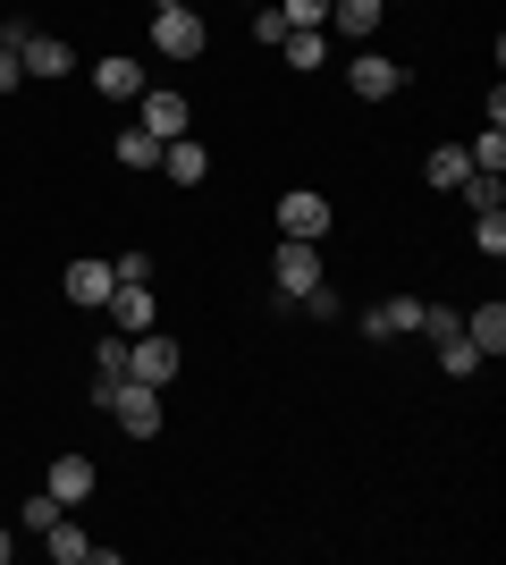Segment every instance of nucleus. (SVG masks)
<instances>
[{"label":"nucleus","instance_id":"nucleus-25","mask_svg":"<svg viewBox=\"0 0 506 565\" xmlns=\"http://www.w3.org/2000/svg\"><path fill=\"white\" fill-rule=\"evenodd\" d=\"M464 161H473V169H489V178H498V169H506V136H498V127H482V136L464 143Z\"/></svg>","mask_w":506,"mask_h":565},{"label":"nucleus","instance_id":"nucleus-4","mask_svg":"<svg viewBox=\"0 0 506 565\" xmlns=\"http://www.w3.org/2000/svg\"><path fill=\"white\" fill-rule=\"evenodd\" d=\"M346 85H355V102H397V94H406V60L355 51V60H346Z\"/></svg>","mask_w":506,"mask_h":565},{"label":"nucleus","instance_id":"nucleus-2","mask_svg":"<svg viewBox=\"0 0 506 565\" xmlns=\"http://www.w3.org/2000/svg\"><path fill=\"white\" fill-rule=\"evenodd\" d=\"M270 287H279V305H304L321 287V245L304 236H279V262H270Z\"/></svg>","mask_w":506,"mask_h":565},{"label":"nucleus","instance_id":"nucleus-12","mask_svg":"<svg viewBox=\"0 0 506 565\" xmlns=\"http://www.w3.org/2000/svg\"><path fill=\"white\" fill-rule=\"evenodd\" d=\"M161 178L169 186H203V178H212V152H203L194 136H169L161 143Z\"/></svg>","mask_w":506,"mask_h":565},{"label":"nucleus","instance_id":"nucleus-16","mask_svg":"<svg viewBox=\"0 0 506 565\" xmlns=\"http://www.w3.org/2000/svg\"><path fill=\"white\" fill-rule=\"evenodd\" d=\"M422 178H431L439 194H456L464 178H473V161H464V143H431V152H422Z\"/></svg>","mask_w":506,"mask_h":565},{"label":"nucleus","instance_id":"nucleus-27","mask_svg":"<svg viewBox=\"0 0 506 565\" xmlns=\"http://www.w3.org/2000/svg\"><path fill=\"white\" fill-rule=\"evenodd\" d=\"M288 68H321V60H330V34H288Z\"/></svg>","mask_w":506,"mask_h":565},{"label":"nucleus","instance_id":"nucleus-29","mask_svg":"<svg viewBox=\"0 0 506 565\" xmlns=\"http://www.w3.org/2000/svg\"><path fill=\"white\" fill-rule=\"evenodd\" d=\"M464 330V312H448V305H422V338H431V347H439V338H456Z\"/></svg>","mask_w":506,"mask_h":565},{"label":"nucleus","instance_id":"nucleus-20","mask_svg":"<svg viewBox=\"0 0 506 565\" xmlns=\"http://www.w3.org/2000/svg\"><path fill=\"white\" fill-rule=\"evenodd\" d=\"M110 152H119V169H161V136H144V127H127Z\"/></svg>","mask_w":506,"mask_h":565},{"label":"nucleus","instance_id":"nucleus-3","mask_svg":"<svg viewBox=\"0 0 506 565\" xmlns=\"http://www.w3.org/2000/svg\"><path fill=\"white\" fill-rule=\"evenodd\" d=\"M203 43H212V25L194 18V0L152 9V51H161V60H203Z\"/></svg>","mask_w":506,"mask_h":565},{"label":"nucleus","instance_id":"nucleus-26","mask_svg":"<svg viewBox=\"0 0 506 565\" xmlns=\"http://www.w3.org/2000/svg\"><path fill=\"white\" fill-rule=\"evenodd\" d=\"M279 18H288V34H321V25H330V0H288Z\"/></svg>","mask_w":506,"mask_h":565},{"label":"nucleus","instance_id":"nucleus-22","mask_svg":"<svg viewBox=\"0 0 506 565\" xmlns=\"http://www.w3.org/2000/svg\"><path fill=\"white\" fill-rule=\"evenodd\" d=\"M101 380H127V330L94 338V388H101Z\"/></svg>","mask_w":506,"mask_h":565},{"label":"nucleus","instance_id":"nucleus-31","mask_svg":"<svg viewBox=\"0 0 506 565\" xmlns=\"http://www.w3.org/2000/svg\"><path fill=\"white\" fill-rule=\"evenodd\" d=\"M18 85H25V68H18V51L0 43V94H18Z\"/></svg>","mask_w":506,"mask_h":565},{"label":"nucleus","instance_id":"nucleus-33","mask_svg":"<svg viewBox=\"0 0 506 565\" xmlns=\"http://www.w3.org/2000/svg\"><path fill=\"white\" fill-rule=\"evenodd\" d=\"M152 9H177V0H152Z\"/></svg>","mask_w":506,"mask_h":565},{"label":"nucleus","instance_id":"nucleus-18","mask_svg":"<svg viewBox=\"0 0 506 565\" xmlns=\"http://www.w3.org/2000/svg\"><path fill=\"white\" fill-rule=\"evenodd\" d=\"M464 338H473L482 354H506V305H473L464 312Z\"/></svg>","mask_w":506,"mask_h":565},{"label":"nucleus","instance_id":"nucleus-28","mask_svg":"<svg viewBox=\"0 0 506 565\" xmlns=\"http://www.w3.org/2000/svg\"><path fill=\"white\" fill-rule=\"evenodd\" d=\"M295 312H313V321H346V296H337V287L321 279V287H313V296H304Z\"/></svg>","mask_w":506,"mask_h":565},{"label":"nucleus","instance_id":"nucleus-30","mask_svg":"<svg viewBox=\"0 0 506 565\" xmlns=\"http://www.w3.org/2000/svg\"><path fill=\"white\" fill-rule=\"evenodd\" d=\"M254 43H270V51L288 43V18H279V9H270V0H262V9H254Z\"/></svg>","mask_w":506,"mask_h":565},{"label":"nucleus","instance_id":"nucleus-15","mask_svg":"<svg viewBox=\"0 0 506 565\" xmlns=\"http://www.w3.org/2000/svg\"><path fill=\"white\" fill-rule=\"evenodd\" d=\"M380 9H388V0H330V25H321V34H337V43H372Z\"/></svg>","mask_w":506,"mask_h":565},{"label":"nucleus","instance_id":"nucleus-14","mask_svg":"<svg viewBox=\"0 0 506 565\" xmlns=\"http://www.w3.org/2000/svg\"><path fill=\"white\" fill-rule=\"evenodd\" d=\"M413 330H422V296H388L363 312V338H413Z\"/></svg>","mask_w":506,"mask_h":565},{"label":"nucleus","instance_id":"nucleus-32","mask_svg":"<svg viewBox=\"0 0 506 565\" xmlns=\"http://www.w3.org/2000/svg\"><path fill=\"white\" fill-rule=\"evenodd\" d=\"M9 557H18V532H9V523H0V565H9Z\"/></svg>","mask_w":506,"mask_h":565},{"label":"nucleus","instance_id":"nucleus-9","mask_svg":"<svg viewBox=\"0 0 506 565\" xmlns=\"http://www.w3.org/2000/svg\"><path fill=\"white\" fill-rule=\"evenodd\" d=\"M18 68L25 76H76V43H68V34H25Z\"/></svg>","mask_w":506,"mask_h":565},{"label":"nucleus","instance_id":"nucleus-1","mask_svg":"<svg viewBox=\"0 0 506 565\" xmlns=\"http://www.w3.org/2000/svg\"><path fill=\"white\" fill-rule=\"evenodd\" d=\"M85 397H94L127 439H161V388H152V380H101V388H85Z\"/></svg>","mask_w":506,"mask_h":565},{"label":"nucleus","instance_id":"nucleus-21","mask_svg":"<svg viewBox=\"0 0 506 565\" xmlns=\"http://www.w3.org/2000/svg\"><path fill=\"white\" fill-rule=\"evenodd\" d=\"M473 254H482V262L506 254V203H498V212H473Z\"/></svg>","mask_w":506,"mask_h":565},{"label":"nucleus","instance_id":"nucleus-24","mask_svg":"<svg viewBox=\"0 0 506 565\" xmlns=\"http://www.w3.org/2000/svg\"><path fill=\"white\" fill-rule=\"evenodd\" d=\"M60 515H68V507H60V498H51V490L18 498V523H25V532H51V523H60Z\"/></svg>","mask_w":506,"mask_h":565},{"label":"nucleus","instance_id":"nucleus-13","mask_svg":"<svg viewBox=\"0 0 506 565\" xmlns=\"http://www.w3.org/2000/svg\"><path fill=\"white\" fill-rule=\"evenodd\" d=\"M94 94L101 102H136V94H144V60H127V51L94 60Z\"/></svg>","mask_w":506,"mask_h":565},{"label":"nucleus","instance_id":"nucleus-19","mask_svg":"<svg viewBox=\"0 0 506 565\" xmlns=\"http://www.w3.org/2000/svg\"><path fill=\"white\" fill-rule=\"evenodd\" d=\"M439 372H448V380H473V372H482V347H473V338H439Z\"/></svg>","mask_w":506,"mask_h":565},{"label":"nucleus","instance_id":"nucleus-5","mask_svg":"<svg viewBox=\"0 0 506 565\" xmlns=\"http://www.w3.org/2000/svg\"><path fill=\"white\" fill-rule=\"evenodd\" d=\"M177 363H186V354H177V338H161V330H136V338H127V380L169 388V380H177Z\"/></svg>","mask_w":506,"mask_h":565},{"label":"nucleus","instance_id":"nucleus-7","mask_svg":"<svg viewBox=\"0 0 506 565\" xmlns=\"http://www.w3.org/2000/svg\"><path fill=\"white\" fill-rule=\"evenodd\" d=\"M136 102H144V118H136V127H144V136H161V143L194 127V102H186V94H169V85H144Z\"/></svg>","mask_w":506,"mask_h":565},{"label":"nucleus","instance_id":"nucleus-10","mask_svg":"<svg viewBox=\"0 0 506 565\" xmlns=\"http://www.w3.org/2000/svg\"><path fill=\"white\" fill-rule=\"evenodd\" d=\"M43 490L60 498V507H85V498H94V456H51V472H43Z\"/></svg>","mask_w":506,"mask_h":565},{"label":"nucleus","instance_id":"nucleus-11","mask_svg":"<svg viewBox=\"0 0 506 565\" xmlns=\"http://www.w3.org/2000/svg\"><path fill=\"white\" fill-rule=\"evenodd\" d=\"M101 312H110V330H127V338H136V330H152V279H119Z\"/></svg>","mask_w":506,"mask_h":565},{"label":"nucleus","instance_id":"nucleus-6","mask_svg":"<svg viewBox=\"0 0 506 565\" xmlns=\"http://www.w3.org/2000/svg\"><path fill=\"white\" fill-rule=\"evenodd\" d=\"M279 236H304V245H321V236H330V194L288 186V194H279Z\"/></svg>","mask_w":506,"mask_h":565},{"label":"nucleus","instance_id":"nucleus-8","mask_svg":"<svg viewBox=\"0 0 506 565\" xmlns=\"http://www.w3.org/2000/svg\"><path fill=\"white\" fill-rule=\"evenodd\" d=\"M110 287H119L110 262H68V270H60V296H68L76 312H101V305H110Z\"/></svg>","mask_w":506,"mask_h":565},{"label":"nucleus","instance_id":"nucleus-23","mask_svg":"<svg viewBox=\"0 0 506 565\" xmlns=\"http://www.w3.org/2000/svg\"><path fill=\"white\" fill-rule=\"evenodd\" d=\"M456 203H473V212H498V203H506V178H489V169H473V178H464V186H456Z\"/></svg>","mask_w":506,"mask_h":565},{"label":"nucleus","instance_id":"nucleus-17","mask_svg":"<svg viewBox=\"0 0 506 565\" xmlns=\"http://www.w3.org/2000/svg\"><path fill=\"white\" fill-rule=\"evenodd\" d=\"M43 548H51L60 565H94V541H85V523H76V515H60V523H51V532H43Z\"/></svg>","mask_w":506,"mask_h":565}]
</instances>
